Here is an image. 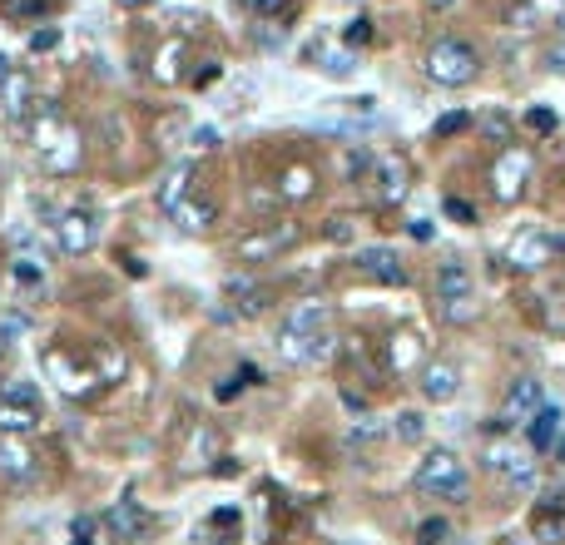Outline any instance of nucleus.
Instances as JSON below:
<instances>
[{
    "mask_svg": "<svg viewBox=\"0 0 565 545\" xmlns=\"http://www.w3.org/2000/svg\"><path fill=\"white\" fill-rule=\"evenodd\" d=\"M35 154L50 174H70L80 164L75 129L65 124V114H60L55 104H35Z\"/></svg>",
    "mask_w": 565,
    "mask_h": 545,
    "instance_id": "nucleus-1",
    "label": "nucleus"
},
{
    "mask_svg": "<svg viewBox=\"0 0 565 545\" xmlns=\"http://www.w3.org/2000/svg\"><path fill=\"white\" fill-rule=\"evenodd\" d=\"M417 491H422V496H442V501H462L471 491L462 456L446 452V446H432V452L417 461Z\"/></svg>",
    "mask_w": 565,
    "mask_h": 545,
    "instance_id": "nucleus-2",
    "label": "nucleus"
},
{
    "mask_svg": "<svg viewBox=\"0 0 565 545\" xmlns=\"http://www.w3.org/2000/svg\"><path fill=\"white\" fill-rule=\"evenodd\" d=\"M481 75V55L466 45V40L446 35L436 40L432 50H426V80H436V85H471V80Z\"/></svg>",
    "mask_w": 565,
    "mask_h": 545,
    "instance_id": "nucleus-3",
    "label": "nucleus"
},
{
    "mask_svg": "<svg viewBox=\"0 0 565 545\" xmlns=\"http://www.w3.org/2000/svg\"><path fill=\"white\" fill-rule=\"evenodd\" d=\"M278 352L288 362H298V367H318V362H328L332 352H338V338H332V328H282L278 332Z\"/></svg>",
    "mask_w": 565,
    "mask_h": 545,
    "instance_id": "nucleus-4",
    "label": "nucleus"
},
{
    "mask_svg": "<svg viewBox=\"0 0 565 545\" xmlns=\"http://www.w3.org/2000/svg\"><path fill=\"white\" fill-rule=\"evenodd\" d=\"M372 194H377V204H402L407 194H412V159L407 154H377L372 159Z\"/></svg>",
    "mask_w": 565,
    "mask_h": 545,
    "instance_id": "nucleus-5",
    "label": "nucleus"
},
{
    "mask_svg": "<svg viewBox=\"0 0 565 545\" xmlns=\"http://www.w3.org/2000/svg\"><path fill=\"white\" fill-rule=\"evenodd\" d=\"M436 292H442V302H446V312L452 318H471V302H476V282H471V268L466 263H442L436 268Z\"/></svg>",
    "mask_w": 565,
    "mask_h": 545,
    "instance_id": "nucleus-6",
    "label": "nucleus"
},
{
    "mask_svg": "<svg viewBox=\"0 0 565 545\" xmlns=\"http://www.w3.org/2000/svg\"><path fill=\"white\" fill-rule=\"evenodd\" d=\"M298 244V228L292 224H268V228H254L248 238H238V258L244 263H268V258L288 253Z\"/></svg>",
    "mask_w": 565,
    "mask_h": 545,
    "instance_id": "nucleus-7",
    "label": "nucleus"
},
{
    "mask_svg": "<svg viewBox=\"0 0 565 545\" xmlns=\"http://www.w3.org/2000/svg\"><path fill=\"white\" fill-rule=\"evenodd\" d=\"M541 406H546V387H541L536 377H516L506 402H501V426H526Z\"/></svg>",
    "mask_w": 565,
    "mask_h": 545,
    "instance_id": "nucleus-8",
    "label": "nucleus"
},
{
    "mask_svg": "<svg viewBox=\"0 0 565 545\" xmlns=\"http://www.w3.org/2000/svg\"><path fill=\"white\" fill-rule=\"evenodd\" d=\"M55 238L65 253H90L94 244H100V218L90 214V208H65V214L55 218Z\"/></svg>",
    "mask_w": 565,
    "mask_h": 545,
    "instance_id": "nucleus-9",
    "label": "nucleus"
},
{
    "mask_svg": "<svg viewBox=\"0 0 565 545\" xmlns=\"http://www.w3.org/2000/svg\"><path fill=\"white\" fill-rule=\"evenodd\" d=\"M491 466H496V476L506 481L511 491L536 486V452H531V446H496V452H491Z\"/></svg>",
    "mask_w": 565,
    "mask_h": 545,
    "instance_id": "nucleus-10",
    "label": "nucleus"
},
{
    "mask_svg": "<svg viewBox=\"0 0 565 545\" xmlns=\"http://www.w3.org/2000/svg\"><path fill=\"white\" fill-rule=\"evenodd\" d=\"M526 179H531V154L526 149H506L496 159V169H491V188H496L501 204H516Z\"/></svg>",
    "mask_w": 565,
    "mask_h": 545,
    "instance_id": "nucleus-11",
    "label": "nucleus"
},
{
    "mask_svg": "<svg viewBox=\"0 0 565 545\" xmlns=\"http://www.w3.org/2000/svg\"><path fill=\"white\" fill-rule=\"evenodd\" d=\"M0 104H5V120L25 129V114L35 110V85H30L25 70H10V75L0 80Z\"/></svg>",
    "mask_w": 565,
    "mask_h": 545,
    "instance_id": "nucleus-12",
    "label": "nucleus"
},
{
    "mask_svg": "<svg viewBox=\"0 0 565 545\" xmlns=\"http://www.w3.org/2000/svg\"><path fill=\"white\" fill-rule=\"evenodd\" d=\"M358 268L368 272V278H377L382 288H402V282H407V268H402V258H397L392 248H362Z\"/></svg>",
    "mask_w": 565,
    "mask_h": 545,
    "instance_id": "nucleus-13",
    "label": "nucleus"
},
{
    "mask_svg": "<svg viewBox=\"0 0 565 545\" xmlns=\"http://www.w3.org/2000/svg\"><path fill=\"white\" fill-rule=\"evenodd\" d=\"M456 392H462V372H456V362H426L422 367V397H426V402H452Z\"/></svg>",
    "mask_w": 565,
    "mask_h": 545,
    "instance_id": "nucleus-14",
    "label": "nucleus"
},
{
    "mask_svg": "<svg viewBox=\"0 0 565 545\" xmlns=\"http://www.w3.org/2000/svg\"><path fill=\"white\" fill-rule=\"evenodd\" d=\"M169 218L184 228V234H204V228H214V218H218V208L208 204L204 194H188V198H179V204L169 208Z\"/></svg>",
    "mask_w": 565,
    "mask_h": 545,
    "instance_id": "nucleus-15",
    "label": "nucleus"
},
{
    "mask_svg": "<svg viewBox=\"0 0 565 545\" xmlns=\"http://www.w3.org/2000/svg\"><path fill=\"white\" fill-rule=\"evenodd\" d=\"M556 436H560V412L556 406H541L536 416H531L526 422V442H531V452H551V446H556Z\"/></svg>",
    "mask_w": 565,
    "mask_h": 545,
    "instance_id": "nucleus-16",
    "label": "nucleus"
},
{
    "mask_svg": "<svg viewBox=\"0 0 565 545\" xmlns=\"http://www.w3.org/2000/svg\"><path fill=\"white\" fill-rule=\"evenodd\" d=\"M0 476L35 481V456H30V446H20L15 436H5V442H0Z\"/></svg>",
    "mask_w": 565,
    "mask_h": 545,
    "instance_id": "nucleus-17",
    "label": "nucleus"
},
{
    "mask_svg": "<svg viewBox=\"0 0 565 545\" xmlns=\"http://www.w3.org/2000/svg\"><path fill=\"white\" fill-rule=\"evenodd\" d=\"M40 426V406H25V402H10V397H0V432L5 436H25Z\"/></svg>",
    "mask_w": 565,
    "mask_h": 545,
    "instance_id": "nucleus-18",
    "label": "nucleus"
},
{
    "mask_svg": "<svg viewBox=\"0 0 565 545\" xmlns=\"http://www.w3.org/2000/svg\"><path fill=\"white\" fill-rule=\"evenodd\" d=\"M551 248H556V244H551L546 234H521L516 244H511V263H516V268H541L551 258Z\"/></svg>",
    "mask_w": 565,
    "mask_h": 545,
    "instance_id": "nucleus-19",
    "label": "nucleus"
},
{
    "mask_svg": "<svg viewBox=\"0 0 565 545\" xmlns=\"http://www.w3.org/2000/svg\"><path fill=\"white\" fill-rule=\"evenodd\" d=\"M45 367H50V377H60V387H65L70 397L90 392V387L100 382V377H90V372H75V367H70V358H65V352H45Z\"/></svg>",
    "mask_w": 565,
    "mask_h": 545,
    "instance_id": "nucleus-20",
    "label": "nucleus"
},
{
    "mask_svg": "<svg viewBox=\"0 0 565 545\" xmlns=\"http://www.w3.org/2000/svg\"><path fill=\"white\" fill-rule=\"evenodd\" d=\"M531 536H536L541 545H565V511L536 506V516H531Z\"/></svg>",
    "mask_w": 565,
    "mask_h": 545,
    "instance_id": "nucleus-21",
    "label": "nucleus"
},
{
    "mask_svg": "<svg viewBox=\"0 0 565 545\" xmlns=\"http://www.w3.org/2000/svg\"><path fill=\"white\" fill-rule=\"evenodd\" d=\"M188 194H194V169L179 164V169H169V174H164V184H159V208L169 214V208L179 204V198H188Z\"/></svg>",
    "mask_w": 565,
    "mask_h": 545,
    "instance_id": "nucleus-22",
    "label": "nucleus"
},
{
    "mask_svg": "<svg viewBox=\"0 0 565 545\" xmlns=\"http://www.w3.org/2000/svg\"><path fill=\"white\" fill-rule=\"evenodd\" d=\"M104 521L120 531V540H139V531H144V511L134 506V501H120V506H114Z\"/></svg>",
    "mask_w": 565,
    "mask_h": 545,
    "instance_id": "nucleus-23",
    "label": "nucleus"
},
{
    "mask_svg": "<svg viewBox=\"0 0 565 545\" xmlns=\"http://www.w3.org/2000/svg\"><path fill=\"white\" fill-rule=\"evenodd\" d=\"M318 194V179H312V169L308 164H292V169H282V198H312Z\"/></svg>",
    "mask_w": 565,
    "mask_h": 545,
    "instance_id": "nucleus-24",
    "label": "nucleus"
},
{
    "mask_svg": "<svg viewBox=\"0 0 565 545\" xmlns=\"http://www.w3.org/2000/svg\"><path fill=\"white\" fill-rule=\"evenodd\" d=\"M328 322H332L328 302H302V308L288 312V322H282V328H328Z\"/></svg>",
    "mask_w": 565,
    "mask_h": 545,
    "instance_id": "nucleus-25",
    "label": "nucleus"
},
{
    "mask_svg": "<svg viewBox=\"0 0 565 545\" xmlns=\"http://www.w3.org/2000/svg\"><path fill=\"white\" fill-rule=\"evenodd\" d=\"M308 55H318V60H322L318 70H322V75H338V80H348L352 70H358V65H352V55H348V50H322V45H312Z\"/></svg>",
    "mask_w": 565,
    "mask_h": 545,
    "instance_id": "nucleus-26",
    "label": "nucleus"
},
{
    "mask_svg": "<svg viewBox=\"0 0 565 545\" xmlns=\"http://www.w3.org/2000/svg\"><path fill=\"white\" fill-rule=\"evenodd\" d=\"M397 436H402V442H422V436H426V416L422 412H402V416H397Z\"/></svg>",
    "mask_w": 565,
    "mask_h": 545,
    "instance_id": "nucleus-27",
    "label": "nucleus"
},
{
    "mask_svg": "<svg viewBox=\"0 0 565 545\" xmlns=\"http://www.w3.org/2000/svg\"><path fill=\"white\" fill-rule=\"evenodd\" d=\"M228 292L238 298V312H263V288H248V282H234Z\"/></svg>",
    "mask_w": 565,
    "mask_h": 545,
    "instance_id": "nucleus-28",
    "label": "nucleus"
},
{
    "mask_svg": "<svg viewBox=\"0 0 565 545\" xmlns=\"http://www.w3.org/2000/svg\"><path fill=\"white\" fill-rule=\"evenodd\" d=\"M471 124V114L466 110H452V114H442V120H436V139H452V134H462Z\"/></svg>",
    "mask_w": 565,
    "mask_h": 545,
    "instance_id": "nucleus-29",
    "label": "nucleus"
},
{
    "mask_svg": "<svg viewBox=\"0 0 565 545\" xmlns=\"http://www.w3.org/2000/svg\"><path fill=\"white\" fill-rule=\"evenodd\" d=\"M40 278H45V263H35V258H15V282L40 288Z\"/></svg>",
    "mask_w": 565,
    "mask_h": 545,
    "instance_id": "nucleus-30",
    "label": "nucleus"
},
{
    "mask_svg": "<svg viewBox=\"0 0 565 545\" xmlns=\"http://www.w3.org/2000/svg\"><path fill=\"white\" fill-rule=\"evenodd\" d=\"M55 45H60V30H55V25L30 30V50H35V55H45V50H55Z\"/></svg>",
    "mask_w": 565,
    "mask_h": 545,
    "instance_id": "nucleus-31",
    "label": "nucleus"
},
{
    "mask_svg": "<svg viewBox=\"0 0 565 545\" xmlns=\"http://www.w3.org/2000/svg\"><path fill=\"white\" fill-rule=\"evenodd\" d=\"M526 124H531V129H536V134H556V114H551L546 104H536V110L526 114Z\"/></svg>",
    "mask_w": 565,
    "mask_h": 545,
    "instance_id": "nucleus-32",
    "label": "nucleus"
},
{
    "mask_svg": "<svg viewBox=\"0 0 565 545\" xmlns=\"http://www.w3.org/2000/svg\"><path fill=\"white\" fill-rule=\"evenodd\" d=\"M0 397H10V402H25V406H40V392H35L30 382H10Z\"/></svg>",
    "mask_w": 565,
    "mask_h": 545,
    "instance_id": "nucleus-33",
    "label": "nucleus"
},
{
    "mask_svg": "<svg viewBox=\"0 0 565 545\" xmlns=\"http://www.w3.org/2000/svg\"><path fill=\"white\" fill-rule=\"evenodd\" d=\"M446 218H456V224H476V208H471L466 198H446Z\"/></svg>",
    "mask_w": 565,
    "mask_h": 545,
    "instance_id": "nucleus-34",
    "label": "nucleus"
},
{
    "mask_svg": "<svg viewBox=\"0 0 565 545\" xmlns=\"http://www.w3.org/2000/svg\"><path fill=\"white\" fill-rule=\"evenodd\" d=\"M531 15H536V5H531V0H516V5L506 10V20H511L516 30H526V25H531Z\"/></svg>",
    "mask_w": 565,
    "mask_h": 545,
    "instance_id": "nucleus-35",
    "label": "nucleus"
},
{
    "mask_svg": "<svg viewBox=\"0 0 565 545\" xmlns=\"http://www.w3.org/2000/svg\"><path fill=\"white\" fill-rule=\"evenodd\" d=\"M422 545H446V521H422Z\"/></svg>",
    "mask_w": 565,
    "mask_h": 545,
    "instance_id": "nucleus-36",
    "label": "nucleus"
},
{
    "mask_svg": "<svg viewBox=\"0 0 565 545\" xmlns=\"http://www.w3.org/2000/svg\"><path fill=\"white\" fill-rule=\"evenodd\" d=\"M368 40H372V20H352V25H348V45H368Z\"/></svg>",
    "mask_w": 565,
    "mask_h": 545,
    "instance_id": "nucleus-37",
    "label": "nucleus"
},
{
    "mask_svg": "<svg viewBox=\"0 0 565 545\" xmlns=\"http://www.w3.org/2000/svg\"><path fill=\"white\" fill-rule=\"evenodd\" d=\"M174 65H184V45H169V50H164V65H159V80H174Z\"/></svg>",
    "mask_w": 565,
    "mask_h": 545,
    "instance_id": "nucleus-38",
    "label": "nucleus"
},
{
    "mask_svg": "<svg viewBox=\"0 0 565 545\" xmlns=\"http://www.w3.org/2000/svg\"><path fill=\"white\" fill-rule=\"evenodd\" d=\"M486 134H491V139H506L511 120H506V114H486Z\"/></svg>",
    "mask_w": 565,
    "mask_h": 545,
    "instance_id": "nucleus-39",
    "label": "nucleus"
},
{
    "mask_svg": "<svg viewBox=\"0 0 565 545\" xmlns=\"http://www.w3.org/2000/svg\"><path fill=\"white\" fill-rule=\"evenodd\" d=\"M546 65L556 70V75H565V40H556V45L546 50Z\"/></svg>",
    "mask_w": 565,
    "mask_h": 545,
    "instance_id": "nucleus-40",
    "label": "nucleus"
},
{
    "mask_svg": "<svg viewBox=\"0 0 565 545\" xmlns=\"http://www.w3.org/2000/svg\"><path fill=\"white\" fill-rule=\"evenodd\" d=\"M218 75H224V65H218V60H208V65H204V70H198V80H194V85H198V90H204V85H214V80H218Z\"/></svg>",
    "mask_w": 565,
    "mask_h": 545,
    "instance_id": "nucleus-41",
    "label": "nucleus"
},
{
    "mask_svg": "<svg viewBox=\"0 0 565 545\" xmlns=\"http://www.w3.org/2000/svg\"><path fill=\"white\" fill-rule=\"evenodd\" d=\"M194 149H218V129H194Z\"/></svg>",
    "mask_w": 565,
    "mask_h": 545,
    "instance_id": "nucleus-42",
    "label": "nucleus"
},
{
    "mask_svg": "<svg viewBox=\"0 0 565 545\" xmlns=\"http://www.w3.org/2000/svg\"><path fill=\"white\" fill-rule=\"evenodd\" d=\"M238 392H244V377H228V382L218 387V402H234Z\"/></svg>",
    "mask_w": 565,
    "mask_h": 545,
    "instance_id": "nucleus-43",
    "label": "nucleus"
},
{
    "mask_svg": "<svg viewBox=\"0 0 565 545\" xmlns=\"http://www.w3.org/2000/svg\"><path fill=\"white\" fill-rule=\"evenodd\" d=\"M254 10H258V15H282L288 0H254Z\"/></svg>",
    "mask_w": 565,
    "mask_h": 545,
    "instance_id": "nucleus-44",
    "label": "nucleus"
},
{
    "mask_svg": "<svg viewBox=\"0 0 565 545\" xmlns=\"http://www.w3.org/2000/svg\"><path fill=\"white\" fill-rule=\"evenodd\" d=\"M407 234H412L417 244H426V238H432V224H426V218H417V224H407Z\"/></svg>",
    "mask_w": 565,
    "mask_h": 545,
    "instance_id": "nucleus-45",
    "label": "nucleus"
},
{
    "mask_svg": "<svg viewBox=\"0 0 565 545\" xmlns=\"http://www.w3.org/2000/svg\"><path fill=\"white\" fill-rule=\"evenodd\" d=\"M348 234H352V228L342 224V218H332V224H328V238H332V244H348Z\"/></svg>",
    "mask_w": 565,
    "mask_h": 545,
    "instance_id": "nucleus-46",
    "label": "nucleus"
},
{
    "mask_svg": "<svg viewBox=\"0 0 565 545\" xmlns=\"http://www.w3.org/2000/svg\"><path fill=\"white\" fill-rule=\"evenodd\" d=\"M90 531H94V521L80 516V521H75V545H90Z\"/></svg>",
    "mask_w": 565,
    "mask_h": 545,
    "instance_id": "nucleus-47",
    "label": "nucleus"
},
{
    "mask_svg": "<svg viewBox=\"0 0 565 545\" xmlns=\"http://www.w3.org/2000/svg\"><path fill=\"white\" fill-rule=\"evenodd\" d=\"M10 70H15V65H10V55H0V80H5Z\"/></svg>",
    "mask_w": 565,
    "mask_h": 545,
    "instance_id": "nucleus-48",
    "label": "nucleus"
},
{
    "mask_svg": "<svg viewBox=\"0 0 565 545\" xmlns=\"http://www.w3.org/2000/svg\"><path fill=\"white\" fill-rule=\"evenodd\" d=\"M556 452H560V456H565V436H556Z\"/></svg>",
    "mask_w": 565,
    "mask_h": 545,
    "instance_id": "nucleus-49",
    "label": "nucleus"
},
{
    "mask_svg": "<svg viewBox=\"0 0 565 545\" xmlns=\"http://www.w3.org/2000/svg\"><path fill=\"white\" fill-rule=\"evenodd\" d=\"M560 40H565V15H560Z\"/></svg>",
    "mask_w": 565,
    "mask_h": 545,
    "instance_id": "nucleus-50",
    "label": "nucleus"
},
{
    "mask_svg": "<svg viewBox=\"0 0 565 545\" xmlns=\"http://www.w3.org/2000/svg\"><path fill=\"white\" fill-rule=\"evenodd\" d=\"M342 545H362V540H342Z\"/></svg>",
    "mask_w": 565,
    "mask_h": 545,
    "instance_id": "nucleus-51",
    "label": "nucleus"
}]
</instances>
